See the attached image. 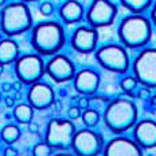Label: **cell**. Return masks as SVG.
<instances>
[{
    "mask_svg": "<svg viewBox=\"0 0 156 156\" xmlns=\"http://www.w3.org/2000/svg\"><path fill=\"white\" fill-rule=\"evenodd\" d=\"M19 56V45L12 38H3L0 41V65H11Z\"/></svg>",
    "mask_w": 156,
    "mask_h": 156,
    "instance_id": "ac0fdd59",
    "label": "cell"
},
{
    "mask_svg": "<svg viewBox=\"0 0 156 156\" xmlns=\"http://www.w3.org/2000/svg\"><path fill=\"white\" fill-rule=\"evenodd\" d=\"M54 156H76L74 154H70V152H65V151H62V152H58L56 155H54Z\"/></svg>",
    "mask_w": 156,
    "mask_h": 156,
    "instance_id": "4dcf8cb0",
    "label": "cell"
},
{
    "mask_svg": "<svg viewBox=\"0 0 156 156\" xmlns=\"http://www.w3.org/2000/svg\"><path fill=\"white\" fill-rule=\"evenodd\" d=\"M133 129V138L132 140L143 148H155L156 144V125L152 119H143L137 121Z\"/></svg>",
    "mask_w": 156,
    "mask_h": 156,
    "instance_id": "2e32d148",
    "label": "cell"
},
{
    "mask_svg": "<svg viewBox=\"0 0 156 156\" xmlns=\"http://www.w3.org/2000/svg\"><path fill=\"white\" fill-rule=\"evenodd\" d=\"M54 12V4L51 2H44L43 4L40 5V14L44 16H49Z\"/></svg>",
    "mask_w": 156,
    "mask_h": 156,
    "instance_id": "d4e9b609",
    "label": "cell"
},
{
    "mask_svg": "<svg viewBox=\"0 0 156 156\" xmlns=\"http://www.w3.org/2000/svg\"><path fill=\"white\" fill-rule=\"evenodd\" d=\"M14 65H15L14 69H15V74L19 82L27 83V85H32L40 81L45 74V62L37 54H27L18 56Z\"/></svg>",
    "mask_w": 156,
    "mask_h": 156,
    "instance_id": "ba28073f",
    "label": "cell"
},
{
    "mask_svg": "<svg viewBox=\"0 0 156 156\" xmlns=\"http://www.w3.org/2000/svg\"><path fill=\"white\" fill-rule=\"evenodd\" d=\"M19 137H21V130H19V127L16 125L8 123L0 130V138L8 145L16 143L19 140Z\"/></svg>",
    "mask_w": 156,
    "mask_h": 156,
    "instance_id": "44dd1931",
    "label": "cell"
},
{
    "mask_svg": "<svg viewBox=\"0 0 156 156\" xmlns=\"http://www.w3.org/2000/svg\"><path fill=\"white\" fill-rule=\"evenodd\" d=\"M94 59L104 70L115 74H125L130 67L127 51L119 44H105L94 51Z\"/></svg>",
    "mask_w": 156,
    "mask_h": 156,
    "instance_id": "5b68a950",
    "label": "cell"
},
{
    "mask_svg": "<svg viewBox=\"0 0 156 156\" xmlns=\"http://www.w3.org/2000/svg\"><path fill=\"white\" fill-rule=\"evenodd\" d=\"M4 103H5V105H7L8 108H12V107H15V99H14L12 96H7L4 99Z\"/></svg>",
    "mask_w": 156,
    "mask_h": 156,
    "instance_id": "f1b7e54d",
    "label": "cell"
},
{
    "mask_svg": "<svg viewBox=\"0 0 156 156\" xmlns=\"http://www.w3.org/2000/svg\"><path fill=\"white\" fill-rule=\"evenodd\" d=\"M52 151H54V149L47 143H38L33 147L32 155L33 156H52Z\"/></svg>",
    "mask_w": 156,
    "mask_h": 156,
    "instance_id": "cb8c5ba5",
    "label": "cell"
},
{
    "mask_svg": "<svg viewBox=\"0 0 156 156\" xmlns=\"http://www.w3.org/2000/svg\"><path fill=\"white\" fill-rule=\"evenodd\" d=\"M4 4H5V0H0V7H3Z\"/></svg>",
    "mask_w": 156,
    "mask_h": 156,
    "instance_id": "8d00e7d4",
    "label": "cell"
},
{
    "mask_svg": "<svg viewBox=\"0 0 156 156\" xmlns=\"http://www.w3.org/2000/svg\"><path fill=\"white\" fill-rule=\"evenodd\" d=\"M76 133V125L70 119L52 118L45 127V141L52 149H67Z\"/></svg>",
    "mask_w": 156,
    "mask_h": 156,
    "instance_id": "8992f818",
    "label": "cell"
},
{
    "mask_svg": "<svg viewBox=\"0 0 156 156\" xmlns=\"http://www.w3.org/2000/svg\"><path fill=\"white\" fill-rule=\"evenodd\" d=\"M99 32L90 26H80L71 36V47L78 54H92L97 48Z\"/></svg>",
    "mask_w": 156,
    "mask_h": 156,
    "instance_id": "4fadbf2b",
    "label": "cell"
},
{
    "mask_svg": "<svg viewBox=\"0 0 156 156\" xmlns=\"http://www.w3.org/2000/svg\"><path fill=\"white\" fill-rule=\"evenodd\" d=\"M100 74L93 69H82L76 71L73 77V85L82 96H92L100 88Z\"/></svg>",
    "mask_w": 156,
    "mask_h": 156,
    "instance_id": "5bb4252c",
    "label": "cell"
},
{
    "mask_svg": "<svg viewBox=\"0 0 156 156\" xmlns=\"http://www.w3.org/2000/svg\"><path fill=\"white\" fill-rule=\"evenodd\" d=\"M118 15V8L111 0H92L85 12L86 22L90 27L111 26Z\"/></svg>",
    "mask_w": 156,
    "mask_h": 156,
    "instance_id": "30bf717a",
    "label": "cell"
},
{
    "mask_svg": "<svg viewBox=\"0 0 156 156\" xmlns=\"http://www.w3.org/2000/svg\"><path fill=\"white\" fill-rule=\"evenodd\" d=\"M23 3H26V2H34V0H22Z\"/></svg>",
    "mask_w": 156,
    "mask_h": 156,
    "instance_id": "74e56055",
    "label": "cell"
},
{
    "mask_svg": "<svg viewBox=\"0 0 156 156\" xmlns=\"http://www.w3.org/2000/svg\"><path fill=\"white\" fill-rule=\"evenodd\" d=\"M14 119L19 123H23V125H27L33 121V116H34V108L29 104H18L14 107V114H12Z\"/></svg>",
    "mask_w": 156,
    "mask_h": 156,
    "instance_id": "d6986e66",
    "label": "cell"
},
{
    "mask_svg": "<svg viewBox=\"0 0 156 156\" xmlns=\"http://www.w3.org/2000/svg\"><path fill=\"white\" fill-rule=\"evenodd\" d=\"M78 107L81 108V110H86V108L89 107V99L88 96H82L80 99V101H78Z\"/></svg>",
    "mask_w": 156,
    "mask_h": 156,
    "instance_id": "4316f807",
    "label": "cell"
},
{
    "mask_svg": "<svg viewBox=\"0 0 156 156\" xmlns=\"http://www.w3.org/2000/svg\"><path fill=\"white\" fill-rule=\"evenodd\" d=\"M81 119H82L83 125L89 129L94 127L100 122V114L93 108H86L82 114H81Z\"/></svg>",
    "mask_w": 156,
    "mask_h": 156,
    "instance_id": "7402d4cb",
    "label": "cell"
},
{
    "mask_svg": "<svg viewBox=\"0 0 156 156\" xmlns=\"http://www.w3.org/2000/svg\"><path fill=\"white\" fill-rule=\"evenodd\" d=\"M3 156H18V151H16L14 147L8 145L7 148L4 149V152H3Z\"/></svg>",
    "mask_w": 156,
    "mask_h": 156,
    "instance_id": "83f0119b",
    "label": "cell"
},
{
    "mask_svg": "<svg viewBox=\"0 0 156 156\" xmlns=\"http://www.w3.org/2000/svg\"><path fill=\"white\" fill-rule=\"evenodd\" d=\"M11 88H12V86L8 85V83H3V90H4V92H10Z\"/></svg>",
    "mask_w": 156,
    "mask_h": 156,
    "instance_id": "836d02e7",
    "label": "cell"
},
{
    "mask_svg": "<svg viewBox=\"0 0 156 156\" xmlns=\"http://www.w3.org/2000/svg\"><path fill=\"white\" fill-rule=\"evenodd\" d=\"M81 108L80 107H70L69 108V111H67V115H69V118H70V121H76V119L78 118H81Z\"/></svg>",
    "mask_w": 156,
    "mask_h": 156,
    "instance_id": "484cf974",
    "label": "cell"
},
{
    "mask_svg": "<svg viewBox=\"0 0 156 156\" xmlns=\"http://www.w3.org/2000/svg\"><path fill=\"white\" fill-rule=\"evenodd\" d=\"M103 119L108 130H111L114 134H122L132 129L137 122V105L130 99H114L108 103Z\"/></svg>",
    "mask_w": 156,
    "mask_h": 156,
    "instance_id": "6da1fadb",
    "label": "cell"
},
{
    "mask_svg": "<svg viewBox=\"0 0 156 156\" xmlns=\"http://www.w3.org/2000/svg\"><path fill=\"white\" fill-rule=\"evenodd\" d=\"M59 14L62 21L67 25L78 23V22H81L85 18L83 5L78 0H67V2H65L60 5Z\"/></svg>",
    "mask_w": 156,
    "mask_h": 156,
    "instance_id": "e0dca14e",
    "label": "cell"
},
{
    "mask_svg": "<svg viewBox=\"0 0 156 156\" xmlns=\"http://www.w3.org/2000/svg\"><path fill=\"white\" fill-rule=\"evenodd\" d=\"M26 97L27 104L36 110H47L55 103V92L52 86L41 81L30 85Z\"/></svg>",
    "mask_w": 156,
    "mask_h": 156,
    "instance_id": "7c38bea8",
    "label": "cell"
},
{
    "mask_svg": "<svg viewBox=\"0 0 156 156\" xmlns=\"http://www.w3.org/2000/svg\"><path fill=\"white\" fill-rule=\"evenodd\" d=\"M137 85H138L137 80L133 76H126L121 80V88H122V90L126 92V93H132V92L137 88Z\"/></svg>",
    "mask_w": 156,
    "mask_h": 156,
    "instance_id": "603a6c76",
    "label": "cell"
},
{
    "mask_svg": "<svg viewBox=\"0 0 156 156\" xmlns=\"http://www.w3.org/2000/svg\"><path fill=\"white\" fill-rule=\"evenodd\" d=\"M14 88H15V89H16V90H19V88H21V83H19V82L14 83Z\"/></svg>",
    "mask_w": 156,
    "mask_h": 156,
    "instance_id": "e575fe53",
    "label": "cell"
},
{
    "mask_svg": "<svg viewBox=\"0 0 156 156\" xmlns=\"http://www.w3.org/2000/svg\"><path fill=\"white\" fill-rule=\"evenodd\" d=\"M143 156H144V155H143ZM147 156H154V155H147Z\"/></svg>",
    "mask_w": 156,
    "mask_h": 156,
    "instance_id": "f35d334b",
    "label": "cell"
},
{
    "mask_svg": "<svg viewBox=\"0 0 156 156\" xmlns=\"http://www.w3.org/2000/svg\"><path fill=\"white\" fill-rule=\"evenodd\" d=\"M151 19H152V25H155V5H152V11H151Z\"/></svg>",
    "mask_w": 156,
    "mask_h": 156,
    "instance_id": "d6a6232c",
    "label": "cell"
},
{
    "mask_svg": "<svg viewBox=\"0 0 156 156\" xmlns=\"http://www.w3.org/2000/svg\"><path fill=\"white\" fill-rule=\"evenodd\" d=\"M45 74L58 83L67 82L73 80L76 74V66L69 56L56 54L45 63Z\"/></svg>",
    "mask_w": 156,
    "mask_h": 156,
    "instance_id": "8fae6325",
    "label": "cell"
},
{
    "mask_svg": "<svg viewBox=\"0 0 156 156\" xmlns=\"http://www.w3.org/2000/svg\"><path fill=\"white\" fill-rule=\"evenodd\" d=\"M70 148L76 156H99L104 148V140L97 132L86 127L76 130Z\"/></svg>",
    "mask_w": 156,
    "mask_h": 156,
    "instance_id": "9c48e42d",
    "label": "cell"
},
{
    "mask_svg": "<svg viewBox=\"0 0 156 156\" xmlns=\"http://www.w3.org/2000/svg\"><path fill=\"white\" fill-rule=\"evenodd\" d=\"M32 47L37 55H56L66 43V36L62 25L58 22L47 21L36 25L30 38Z\"/></svg>",
    "mask_w": 156,
    "mask_h": 156,
    "instance_id": "3957f363",
    "label": "cell"
},
{
    "mask_svg": "<svg viewBox=\"0 0 156 156\" xmlns=\"http://www.w3.org/2000/svg\"><path fill=\"white\" fill-rule=\"evenodd\" d=\"M27 127H29V132L30 133H37L38 132V125L34 123V122H30V123H27Z\"/></svg>",
    "mask_w": 156,
    "mask_h": 156,
    "instance_id": "f546056e",
    "label": "cell"
},
{
    "mask_svg": "<svg viewBox=\"0 0 156 156\" xmlns=\"http://www.w3.org/2000/svg\"><path fill=\"white\" fill-rule=\"evenodd\" d=\"M0 100H2V94H0Z\"/></svg>",
    "mask_w": 156,
    "mask_h": 156,
    "instance_id": "ab89813d",
    "label": "cell"
},
{
    "mask_svg": "<svg viewBox=\"0 0 156 156\" xmlns=\"http://www.w3.org/2000/svg\"><path fill=\"white\" fill-rule=\"evenodd\" d=\"M145 94H149V90H148V89H143V90L138 93V97H141V99H143Z\"/></svg>",
    "mask_w": 156,
    "mask_h": 156,
    "instance_id": "1f68e13d",
    "label": "cell"
},
{
    "mask_svg": "<svg viewBox=\"0 0 156 156\" xmlns=\"http://www.w3.org/2000/svg\"><path fill=\"white\" fill-rule=\"evenodd\" d=\"M3 71H4V66H3V65H0V74H2Z\"/></svg>",
    "mask_w": 156,
    "mask_h": 156,
    "instance_id": "d590c367",
    "label": "cell"
},
{
    "mask_svg": "<svg viewBox=\"0 0 156 156\" xmlns=\"http://www.w3.org/2000/svg\"><path fill=\"white\" fill-rule=\"evenodd\" d=\"M103 156H143V149L127 137H116L104 144Z\"/></svg>",
    "mask_w": 156,
    "mask_h": 156,
    "instance_id": "9a60e30c",
    "label": "cell"
},
{
    "mask_svg": "<svg viewBox=\"0 0 156 156\" xmlns=\"http://www.w3.org/2000/svg\"><path fill=\"white\" fill-rule=\"evenodd\" d=\"M33 16L26 3L15 2L5 5L0 14V30L8 38L32 29Z\"/></svg>",
    "mask_w": 156,
    "mask_h": 156,
    "instance_id": "277c9868",
    "label": "cell"
},
{
    "mask_svg": "<svg viewBox=\"0 0 156 156\" xmlns=\"http://www.w3.org/2000/svg\"><path fill=\"white\" fill-rule=\"evenodd\" d=\"M152 23L143 14H130L121 21L118 37L125 48H144L151 40Z\"/></svg>",
    "mask_w": 156,
    "mask_h": 156,
    "instance_id": "7a4b0ae2",
    "label": "cell"
},
{
    "mask_svg": "<svg viewBox=\"0 0 156 156\" xmlns=\"http://www.w3.org/2000/svg\"><path fill=\"white\" fill-rule=\"evenodd\" d=\"M133 77L148 89L156 85V49L144 48L133 62Z\"/></svg>",
    "mask_w": 156,
    "mask_h": 156,
    "instance_id": "52a82bcc",
    "label": "cell"
},
{
    "mask_svg": "<svg viewBox=\"0 0 156 156\" xmlns=\"http://www.w3.org/2000/svg\"><path fill=\"white\" fill-rule=\"evenodd\" d=\"M154 0H121L122 7H125L132 14H143L152 7Z\"/></svg>",
    "mask_w": 156,
    "mask_h": 156,
    "instance_id": "ffe728a7",
    "label": "cell"
}]
</instances>
